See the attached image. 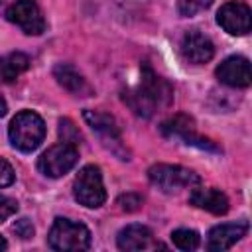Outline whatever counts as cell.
Segmentation results:
<instances>
[{
  "label": "cell",
  "instance_id": "cell-1",
  "mask_svg": "<svg viewBox=\"0 0 252 252\" xmlns=\"http://www.w3.org/2000/svg\"><path fill=\"white\" fill-rule=\"evenodd\" d=\"M124 102L140 116L150 118L161 108H167L173 98V91L167 81L158 77L150 67L142 69V79L136 87L124 91Z\"/></svg>",
  "mask_w": 252,
  "mask_h": 252
},
{
  "label": "cell",
  "instance_id": "cell-2",
  "mask_svg": "<svg viewBox=\"0 0 252 252\" xmlns=\"http://www.w3.org/2000/svg\"><path fill=\"white\" fill-rule=\"evenodd\" d=\"M45 136V124L41 116L33 110H22L18 112L10 126H8V138L10 144L20 152H33Z\"/></svg>",
  "mask_w": 252,
  "mask_h": 252
},
{
  "label": "cell",
  "instance_id": "cell-3",
  "mask_svg": "<svg viewBox=\"0 0 252 252\" xmlns=\"http://www.w3.org/2000/svg\"><path fill=\"white\" fill-rule=\"evenodd\" d=\"M47 244L59 252H81L91 246V232L83 222L57 217L49 228Z\"/></svg>",
  "mask_w": 252,
  "mask_h": 252
},
{
  "label": "cell",
  "instance_id": "cell-4",
  "mask_svg": "<svg viewBox=\"0 0 252 252\" xmlns=\"http://www.w3.org/2000/svg\"><path fill=\"white\" fill-rule=\"evenodd\" d=\"M148 179L163 193H175L185 187H195L201 183L199 175L187 167L171 163H156L148 169Z\"/></svg>",
  "mask_w": 252,
  "mask_h": 252
},
{
  "label": "cell",
  "instance_id": "cell-5",
  "mask_svg": "<svg viewBox=\"0 0 252 252\" xmlns=\"http://www.w3.org/2000/svg\"><path fill=\"white\" fill-rule=\"evenodd\" d=\"M73 197L79 205L96 209L106 201L102 173L96 165H85L73 181Z\"/></svg>",
  "mask_w": 252,
  "mask_h": 252
},
{
  "label": "cell",
  "instance_id": "cell-6",
  "mask_svg": "<svg viewBox=\"0 0 252 252\" xmlns=\"http://www.w3.org/2000/svg\"><path fill=\"white\" fill-rule=\"evenodd\" d=\"M79 161V152L73 144H57V146H51L49 150H45L39 159H37V167L39 171L45 175V177H51V179H57V177H63L65 173H69Z\"/></svg>",
  "mask_w": 252,
  "mask_h": 252
},
{
  "label": "cell",
  "instance_id": "cell-7",
  "mask_svg": "<svg viewBox=\"0 0 252 252\" xmlns=\"http://www.w3.org/2000/svg\"><path fill=\"white\" fill-rule=\"evenodd\" d=\"M83 118L87 120V124L93 128V132L98 134L100 142L112 152L116 154L120 159H128V152H124V144H122V138H120V130L114 122V118L106 112H100V110H85L83 112Z\"/></svg>",
  "mask_w": 252,
  "mask_h": 252
},
{
  "label": "cell",
  "instance_id": "cell-8",
  "mask_svg": "<svg viewBox=\"0 0 252 252\" xmlns=\"http://www.w3.org/2000/svg\"><path fill=\"white\" fill-rule=\"evenodd\" d=\"M6 18L28 35H39L45 30V20L35 0H14L6 10Z\"/></svg>",
  "mask_w": 252,
  "mask_h": 252
},
{
  "label": "cell",
  "instance_id": "cell-9",
  "mask_svg": "<svg viewBox=\"0 0 252 252\" xmlns=\"http://www.w3.org/2000/svg\"><path fill=\"white\" fill-rule=\"evenodd\" d=\"M217 24L230 35H246L252 26L250 8L238 0L226 2L217 12Z\"/></svg>",
  "mask_w": 252,
  "mask_h": 252
},
{
  "label": "cell",
  "instance_id": "cell-10",
  "mask_svg": "<svg viewBox=\"0 0 252 252\" xmlns=\"http://www.w3.org/2000/svg\"><path fill=\"white\" fill-rule=\"evenodd\" d=\"M217 77L222 85L234 87V89H244L252 81L250 73V63L242 55H230L226 57L219 67H217Z\"/></svg>",
  "mask_w": 252,
  "mask_h": 252
},
{
  "label": "cell",
  "instance_id": "cell-11",
  "mask_svg": "<svg viewBox=\"0 0 252 252\" xmlns=\"http://www.w3.org/2000/svg\"><path fill=\"white\" fill-rule=\"evenodd\" d=\"M179 49H181V55L185 57V61H189V63H193V65L207 63V61H211L213 55H215V45H213V41H211L205 33H201V32H197V30L187 32V33L181 37Z\"/></svg>",
  "mask_w": 252,
  "mask_h": 252
},
{
  "label": "cell",
  "instance_id": "cell-12",
  "mask_svg": "<svg viewBox=\"0 0 252 252\" xmlns=\"http://www.w3.org/2000/svg\"><path fill=\"white\" fill-rule=\"evenodd\" d=\"M248 230V222H224L217 224L209 230L207 236V248L215 252H222L232 248Z\"/></svg>",
  "mask_w": 252,
  "mask_h": 252
},
{
  "label": "cell",
  "instance_id": "cell-13",
  "mask_svg": "<svg viewBox=\"0 0 252 252\" xmlns=\"http://www.w3.org/2000/svg\"><path fill=\"white\" fill-rule=\"evenodd\" d=\"M116 244L120 250L124 252H140V250H148L154 246V234L148 226L144 224H128L124 226L118 236H116Z\"/></svg>",
  "mask_w": 252,
  "mask_h": 252
},
{
  "label": "cell",
  "instance_id": "cell-14",
  "mask_svg": "<svg viewBox=\"0 0 252 252\" xmlns=\"http://www.w3.org/2000/svg\"><path fill=\"white\" fill-rule=\"evenodd\" d=\"M189 201L191 205L203 209V211H209L213 215H224L228 211V199L222 191L215 189V187H197L191 191L189 195Z\"/></svg>",
  "mask_w": 252,
  "mask_h": 252
},
{
  "label": "cell",
  "instance_id": "cell-15",
  "mask_svg": "<svg viewBox=\"0 0 252 252\" xmlns=\"http://www.w3.org/2000/svg\"><path fill=\"white\" fill-rule=\"evenodd\" d=\"M53 77L65 91H69L77 96H89L91 94V87H89L87 79L69 63H57L53 67Z\"/></svg>",
  "mask_w": 252,
  "mask_h": 252
},
{
  "label": "cell",
  "instance_id": "cell-16",
  "mask_svg": "<svg viewBox=\"0 0 252 252\" xmlns=\"http://www.w3.org/2000/svg\"><path fill=\"white\" fill-rule=\"evenodd\" d=\"M161 132L165 136H177L181 140H185L187 144H197L201 148H213L209 144V140H203V138H197L195 136V130H193V120L185 114H177L173 118H169L167 122L161 124Z\"/></svg>",
  "mask_w": 252,
  "mask_h": 252
},
{
  "label": "cell",
  "instance_id": "cell-17",
  "mask_svg": "<svg viewBox=\"0 0 252 252\" xmlns=\"http://www.w3.org/2000/svg\"><path fill=\"white\" fill-rule=\"evenodd\" d=\"M28 67H30V57L26 53L22 51L8 53L0 57V81L4 83L16 81L24 71H28Z\"/></svg>",
  "mask_w": 252,
  "mask_h": 252
},
{
  "label": "cell",
  "instance_id": "cell-18",
  "mask_svg": "<svg viewBox=\"0 0 252 252\" xmlns=\"http://www.w3.org/2000/svg\"><path fill=\"white\" fill-rule=\"evenodd\" d=\"M171 242L179 250H195L199 246V234L191 228H177L171 232Z\"/></svg>",
  "mask_w": 252,
  "mask_h": 252
},
{
  "label": "cell",
  "instance_id": "cell-19",
  "mask_svg": "<svg viewBox=\"0 0 252 252\" xmlns=\"http://www.w3.org/2000/svg\"><path fill=\"white\" fill-rule=\"evenodd\" d=\"M213 0H177V12L185 18H191L203 10H207Z\"/></svg>",
  "mask_w": 252,
  "mask_h": 252
},
{
  "label": "cell",
  "instance_id": "cell-20",
  "mask_svg": "<svg viewBox=\"0 0 252 252\" xmlns=\"http://www.w3.org/2000/svg\"><path fill=\"white\" fill-rule=\"evenodd\" d=\"M59 136L63 138L65 144H73V146L81 140V132H79V130L75 128V124H73L71 120H67V118L59 120Z\"/></svg>",
  "mask_w": 252,
  "mask_h": 252
},
{
  "label": "cell",
  "instance_id": "cell-21",
  "mask_svg": "<svg viewBox=\"0 0 252 252\" xmlns=\"http://www.w3.org/2000/svg\"><path fill=\"white\" fill-rule=\"evenodd\" d=\"M118 205H120L122 211L132 213V211H138V209H140V205H142V197L136 195V193H126V195H122V197L118 199Z\"/></svg>",
  "mask_w": 252,
  "mask_h": 252
},
{
  "label": "cell",
  "instance_id": "cell-22",
  "mask_svg": "<svg viewBox=\"0 0 252 252\" xmlns=\"http://www.w3.org/2000/svg\"><path fill=\"white\" fill-rule=\"evenodd\" d=\"M18 211V203L12 197L0 195V222H4L6 219H10L12 215H16Z\"/></svg>",
  "mask_w": 252,
  "mask_h": 252
},
{
  "label": "cell",
  "instance_id": "cell-23",
  "mask_svg": "<svg viewBox=\"0 0 252 252\" xmlns=\"http://www.w3.org/2000/svg\"><path fill=\"white\" fill-rule=\"evenodd\" d=\"M12 230L20 236V238H24V240H28V238H32L33 236V224L30 222V219H18L16 222H14V226H12Z\"/></svg>",
  "mask_w": 252,
  "mask_h": 252
},
{
  "label": "cell",
  "instance_id": "cell-24",
  "mask_svg": "<svg viewBox=\"0 0 252 252\" xmlns=\"http://www.w3.org/2000/svg\"><path fill=\"white\" fill-rule=\"evenodd\" d=\"M16 179V173H14V167L6 161V159H0V189L2 187H8L12 185Z\"/></svg>",
  "mask_w": 252,
  "mask_h": 252
},
{
  "label": "cell",
  "instance_id": "cell-25",
  "mask_svg": "<svg viewBox=\"0 0 252 252\" xmlns=\"http://www.w3.org/2000/svg\"><path fill=\"white\" fill-rule=\"evenodd\" d=\"M6 110H8V106H6V100L2 98V94H0V118L6 114Z\"/></svg>",
  "mask_w": 252,
  "mask_h": 252
},
{
  "label": "cell",
  "instance_id": "cell-26",
  "mask_svg": "<svg viewBox=\"0 0 252 252\" xmlns=\"http://www.w3.org/2000/svg\"><path fill=\"white\" fill-rule=\"evenodd\" d=\"M6 248H8V242H6V240L0 236V250H6Z\"/></svg>",
  "mask_w": 252,
  "mask_h": 252
},
{
  "label": "cell",
  "instance_id": "cell-27",
  "mask_svg": "<svg viewBox=\"0 0 252 252\" xmlns=\"http://www.w3.org/2000/svg\"><path fill=\"white\" fill-rule=\"evenodd\" d=\"M0 2H2V0H0Z\"/></svg>",
  "mask_w": 252,
  "mask_h": 252
}]
</instances>
